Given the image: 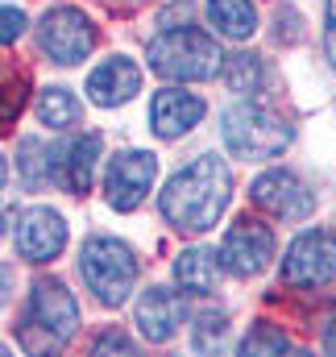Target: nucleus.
I'll use <instances>...</instances> for the list:
<instances>
[{
	"instance_id": "1",
	"label": "nucleus",
	"mask_w": 336,
	"mask_h": 357,
	"mask_svg": "<svg viewBox=\"0 0 336 357\" xmlns=\"http://www.w3.org/2000/svg\"><path fill=\"white\" fill-rule=\"evenodd\" d=\"M229 191H233L229 167L216 154H199L195 162H187L167 183L158 204H162V216L178 233L195 237V233H208L220 220V212L229 208Z\"/></svg>"
},
{
	"instance_id": "2",
	"label": "nucleus",
	"mask_w": 336,
	"mask_h": 357,
	"mask_svg": "<svg viewBox=\"0 0 336 357\" xmlns=\"http://www.w3.org/2000/svg\"><path fill=\"white\" fill-rule=\"evenodd\" d=\"M146 59H150V71L170 79V84L212 79L220 71V63H224L216 38L204 33V29H167V33H158L146 46Z\"/></svg>"
},
{
	"instance_id": "3",
	"label": "nucleus",
	"mask_w": 336,
	"mask_h": 357,
	"mask_svg": "<svg viewBox=\"0 0 336 357\" xmlns=\"http://www.w3.org/2000/svg\"><path fill=\"white\" fill-rule=\"evenodd\" d=\"M224 146L237 158L261 162V158H274L291 146V125L278 112H270L266 104L241 100L224 112Z\"/></svg>"
},
{
	"instance_id": "4",
	"label": "nucleus",
	"mask_w": 336,
	"mask_h": 357,
	"mask_svg": "<svg viewBox=\"0 0 336 357\" xmlns=\"http://www.w3.org/2000/svg\"><path fill=\"white\" fill-rule=\"evenodd\" d=\"M75 324H79V303L63 282L46 278V282H38L29 291V307H25V341H29V349L67 345Z\"/></svg>"
},
{
	"instance_id": "5",
	"label": "nucleus",
	"mask_w": 336,
	"mask_h": 357,
	"mask_svg": "<svg viewBox=\"0 0 336 357\" xmlns=\"http://www.w3.org/2000/svg\"><path fill=\"white\" fill-rule=\"evenodd\" d=\"M79 270H84L87 291H96V299L108 307L125 303L137 282V258L129 254V245L112 237H91L79 254Z\"/></svg>"
},
{
	"instance_id": "6",
	"label": "nucleus",
	"mask_w": 336,
	"mask_h": 357,
	"mask_svg": "<svg viewBox=\"0 0 336 357\" xmlns=\"http://www.w3.org/2000/svg\"><path fill=\"white\" fill-rule=\"evenodd\" d=\"M282 278L291 287H324L336 278V237L328 229H307L291 241L287 258H282Z\"/></svg>"
},
{
	"instance_id": "7",
	"label": "nucleus",
	"mask_w": 336,
	"mask_h": 357,
	"mask_svg": "<svg viewBox=\"0 0 336 357\" xmlns=\"http://www.w3.org/2000/svg\"><path fill=\"white\" fill-rule=\"evenodd\" d=\"M91 46H96V33H91V25H87V17L79 8L63 4V8H50L42 17V50L54 63H63V67L84 63L91 54Z\"/></svg>"
},
{
	"instance_id": "8",
	"label": "nucleus",
	"mask_w": 336,
	"mask_h": 357,
	"mask_svg": "<svg viewBox=\"0 0 336 357\" xmlns=\"http://www.w3.org/2000/svg\"><path fill=\"white\" fill-rule=\"evenodd\" d=\"M158 175V158L154 154H142V150H125L108 162V175H104V195L116 212H133L146 191L154 187Z\"/></svg>"
},
{
	"instance_id": "9",
	"label": "nucleus",
	"mask_w": 336,
	"mask_h": 357,
	"mask_svg": "<svg viewBox=\"0 0 336 357\" xmlns=\"http://www.w3.org/2000/svg\"><path fill=\"white\" fill-rule=\"evenodd\" d=\"M274 258V233L257 220H241L237 229H229L224 245H220V262L229 274L237 278H250V274H261Z\"/></svg>"
},
{
	"instance_id": "10",
	"label": "nucleus",
	"mask_w": 336,
	"mask_h": 357,
	"mask_svg": "<svg viewBox=\"0 0 336 357\" xmlns=\"http://www.w3.org/2000/svg\"><path fill=\"white\" fill-rule=\"evenodd\" d=\"M253 199H257L266 212H274L278 220H303V216H312V208H316L312 191L291 175V171H266V175H257Z\"/></svg>"
},
{
	"instance_id": "11",
	"label": "nucleus",
	"mask_w": 336,
	"mask_h": 357,
	"mask_svg": "<svg viewBox=\"0 0 336 357\" xmlns=\"http://www.w3.org/2000/svg\"><path fill=\"white\" fill-rule=\"evenodd\" d=\"M17 245L29 262H54L67 245V225L59 212L50 208H33L21 216V229H17Z\"/></svg>"
},
{
	"instance_id": "12",
	"label": "nucleus",
	"mask_w": 336,
	"mask_h": 357,
	"mask_svg": "<svg viewBox=\"0 0 336 357\" xmlns=\"http://www.w3.org/2000/svg\"><path fill=\"white\" fill-rule=\"evenodd\" d=\"M137 91H142V71L129 59H108L87 75V96L100 108H116V104L133 100Z\"/></svg>"
},
{
	"instance_id": "13",
	"label": "nucleus",
	"mask_w": 336,
	"mask_h": 357,
	"mask_svg": "<svg viewBox=\"0 0 336 357\" xmlns=\"http://www.w3.org/2000/svg\"><path fill=\"white\" fill-rule=\"evenodd\" d=\"M199 116H204V100L178 88H162L150 104V125L158 137H183L191 125H199Z\"/></svg>"
},
{
	"instance_id": "14",
	"label": "nucleus",
	"mask_w": 336,
	"mask_h": 357,
	"mask_svg": "<svg viewBox=\"0 0 336 357\" xmlns=\"http://www.w3.org/2000/svg\"><path fill=\"white\" fill-rule=\"evenodd\" d=\"M178 324H183V299L174 291H167V287H150L142 295V303H137V328H142V337L154 341V345H162V341H170L178 333Z\"/></svg>"
},
{
	"instance_id": "15",
	"label": "nucleus",
	"mask_w": 336,
	"mask_h": 357,
	"mask_svg": "<svg viewBox=\"0 0 336 357\" xmlns=\"http://www.w3.org/2000/svg\"><path fill=\"white\" fill-rule=\"evenodd\" d=\"M100 133H84L79 142H71L67 150H63V158H59V183L67 187V191H87L91 187V171H96V158H100Z\"/></svg>"
},
{
	"instance_id": "16",
	"label": "nucleus",
	"mask_w": 336,
	"mask_h": 357,
	"mask_svg": "<svg viewBox=\"0 0 336 357\" xmlns=\"http://www.w3.org/2000/svg\"><path fill=\"white\" fill-rule=\"evenodd\" d=\"M220 254H212V250H187V254H178V262H174V278H178V287L183 291H191V295H208L212 287H216V278H220Z\"/></svg>"
},
{
	"instance_id": "17",
	"label": "nucleus",
	"mask_w": 336,
	"mask_h": 357,
	"mask_svg": "<svg viewBox=\"0 0 336 357\" xmlns=\"http://www.w3.org/2000/svg\"><path fill=\"white\" fill-rule=\"evenodd\" d=\"M208 21L216 25V33H224L233 42H245L257 29L253 0H208Z\"/></svg>"
},
{
	"instance_id": "18",
	"label": "nucleus",
	"mask_w": 336,
	"mask_h": 357,
	"mask_svg": "<svg viewBox=\"0 0 336 357\" xmlns=\"http://www.w3.org/2000/svg\"><path fill=\"white\" fill-rule=\"evenodd\" d=\"M79 116H84V108L67 88H46L38 96V121L46 129H71V125H79Z\"/></svg>"
},
{
	"instance_id": "19",
	"label": "nucleus",
	"mask_w": 336,
	"mask_h": 357,
	"mask_svg": "<svg viewBox=\"0 0 336 357\" xmlns=\"http://www.w3.org/2000/svg\"><path fill=\"white\" fill-rule=\"evenodd\" d=\"M224 84L233 91H257L261 84V67H257V54H229L224 59Z\"/></svg>"
},
{
	"instance_id": "20",
	"label": "nucleus",
	"mask_w": 336,
	"mask_h": 357,
	"mask_svg": "<svg viewBox=\"0 0 336 357\" xmlns=\"http://www.w3.org/2000/svg\"><path fill=\"white\" fill-rule=\"evenodd\" d=\"M282 349H287V337L278 328H266V324H257L241 341V354H282Z\"/></svg>"
},
{
	"instance_id": "21",
	"label": "nucleus",
	"mask_w": 336,
	"mask_h": 357,
	"mask_svg": "<svg viewBox=\"0 0 336 357\" xmlns=\"http://www.w3.org/2000/svg\"><path fill=\"white\" fill-rule=\"evenodd\" d=\"M21 29H25V13H21V8H13V4H4V42L21 38Z\"/></svg>"
},
{
	"instance_id": "22",
	"label": "nucleus",
	"mask_w": 336,
	"mask_h": 357,
	"mask_svg": "<svg viewBox=\"0 0 336 357\" xmlns=\"http://www.w3.org/2000/svg\"><path fill=\"white\" fill-rule=\"evenodd\" d=\"M104 349H121V354H129V349H133V341H125L121 333H104V337L96 341V354H104Z\"/></svg>"
},
{
	"instance_id": "23",
	"label": "nucleus",
	"mask_w": 336,
	"mask_h": 357,
	"mask_svg": "<svg viewBox=\"0 0 336 357\" xmlns=\"http://www.w3.org/2000/svg\"><path fill=\"white\" fill-rule=\"evenodd\" d=\"M324 46H328V59L336 67V0H328V29H324Z\"/></svg>"
},
{
	"instance_id": "24",
	"label": "nucleus",
	"mask_w": 336,
	"mask_h": 357,
	"mask_svg": "<svg viewBox=\"0 0 336 357\" xmlns=\"http://www.w3.org/2000/svg\"><path fill=\"white\" fill-rule=\"evenodd\" d=\"M204 320H208V324H212V333H224V316H204ZM204 341H208V328H204V333H199V341H195V345H199V349H204Z\"/></svg>"
},
{
	"instance_id": "25",
	"label": "nucleus",
	"mask_w": 336,
	"mask_h": 357,
	"mask_svg": "<svg viewBox=\"0 0 336 357\" xmlns=\"http://www.w3.org/2000/svg\"><path fill=\"white\" fill-rule=\"evenodd\" d=\"M324 349H328V354H336V324L324 333Z\"/></svg>"
}]
</instances>
